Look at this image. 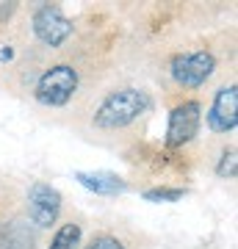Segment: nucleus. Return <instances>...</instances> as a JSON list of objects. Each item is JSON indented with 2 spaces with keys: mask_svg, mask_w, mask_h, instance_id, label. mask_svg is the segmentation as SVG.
Segmentation results:
<instances>
[{
  "mask_svg": "<svg viewBox=\"0 0 238 249\" xmlns=\"http://www.w3.org/2000/svg\"><path fill=\"white\" fill-rule=\"evenodd\" d=\"M147 108H150V97H147L144 91H136V89L114 91V94H108V97L103 100V106L97 108L94 124H97V127H106V130L125 127V124H130L133 119H139Z\"/></svg>",
  "mask_w": 238,
  "mask_h": 249,
  "instance_id": "f257e3e1",
  "label": "nucleus"
},
{
  "mask_svg": "<svg viewBox=\"0 0 238 249\" xmlns=\"http://www.w3.org/2000/svg\"><path fill=\"white\" fill-rule=\"evenodd\" d=\"M78 89V72L70 64H58L47 70L36 83V100L44 106H67Z\"/></svg>",
  "mask_w": 238,
  "mask_h": 249,
  "instance_id": "f03ea898",
  "label": "nucleus"
},
{
  "mask_svg": "<svg viewBox=\"0 0 238 249\" xmlns=\"http://www.w3.org/2000/svg\"><path fill=\"white\" fill-rule=\"evenodd\" d=\"M216 70V58L208 50H197V53H183L172 58V78L183 86H202L205 80Z\"/></svg>",
  "mask_w": 238,
  "mask_h": 249,
  "instance_id": "7ed1b4c3",
  "label": "nucleus"
},
{
  "mask_svg": "<svg viewBox=\"0 0 238 249\" xmlns=\"http://www.w3.org/2000/svg\"><path fill=\"white\" fill-rule=\"evenodd\" d=\"M61 213V194L47 183H34L28 191V216L36 227H50Z\"/></svg>",
  "mask_w": 238,
  "mask_h": 249,
  "instance_id": "20e7f679",
  "label": "nucleus"
},
{
  "mask_svg": "<svg viewBox=\"0 0 238 249\" xmlns=\"http://www.w3.org/2000/svg\"><path fill=\"white\" fill-rule=\"evenodd\" d=\"M200 111H202L200 103H183V106H177L169 114V127H166L169 147H183V144H188L194 139L197 130H200V119H202Z\"/></svg>",
  "mask_w": 238,
  "mask_h": 249,
  "instance_id": "39448f33",
  "label": "nucleus"
},
{
  "mask_svg": "<svg viewBox=\"0 0 238 249\" xmlns=\"http://www.w3.org/2000/svg\"><path fill=\"white\" fill-rule=\"evenodd\" d=\"M34 31L44 45L58 47V45H64L67 36L72 34V22L61 14V9H55V6H42V9L34 14Z\"/></svg>",
  "mask_w": 238,
  "mask_h": 249,
  "instance_id": "423d86ee",
  "label": "nucleus"
},
{
  "mask_svg": "<svg viewBox=\"0 0 238 249\" xmlns=\"http://www.w3.org/2000/svg\"><path fill=\"white\" fill-rule=\"evenodd\" d=\"M208 124L216 133H227V130H233L238 124V89L236 86L219 89L211 111H208Z\"/></svg>",
  "mask_w": 238,
  "mask_h": 249,
  "instance_id": "0eeeda50",
  "label": "nucleus"
},
{
  "mask_svg": "<svg viewBox=\"0 0 238 249\" xmlns=\"http://www.w3.org/2000/svg\"><path fill=\"white\" fill-rule=\"evenodd\" d=\"M83 188L94 191V194H103V196H116L125 191V180L114 172H78L75 175Z\"/></svg>",
  "mask_w": 238,
  "mask_h": 249,
  "instance_id": "6e6552de",
  "label": "nucleus"
},
{
  "mask_svg": "<svg viewBox=\"0 0 238 249\" xmlns=\"http://www.w3.org/2000/svg\"><path fill=\"white\" fill-rule=\"evenodd\" d=\"M80 244V227L78 224H64L61 230L55 232L50 249H75Z\"/></svg>",
  "mask_w": 238,
  "mask_h": 249,
  "instance_id": "1a4fd4ad",
  "label": "nucleus"
},
{
  "mask_svg": "<svg viewBox=\"0 0 238 249\" xmlns=\"http://www.w3.org/2000/svg\"><path fill=\"white\" fill-rule=\"evenodd\" d=\"M180 196H183V188H150V191H144L147 202H175Z\"/></svg>",
  "mask_w": 238,
  "mask_h": 249,
  "instance_id": "9d476101",
  "label": "nucleus"
},
{
  "mask_svg": "<svg viewBox=\"0 0 238 249\" xmlns=\"http://www.w3.org/2000/svg\"><path fill=\"white\" fill-rule=\"evenodd\" d=\"M216 172H219V178H236V147H227L221 152V160L216 166Z\"/></svg>",
  "mask_w": 238,
  "mask_h": 249,
  "instance_id": "9b49d317",
  "label": "nucleus"
},
{
  "mask_svg": "<svg viewBox=\"0 0 238 249\" xmlns=\"http://www.w3.org/2000/svg\"><path fill=\"white\" fill-rule=\"evenodd\" d=\"M86 249H125V247H122V241L114 238V235H97Z\"/></svg>",
  "mask_w": 238,
  "mask_h": 249,
  "instance_id": "f8f14e48",
  "label": "nucleus"
}]
</instances>
